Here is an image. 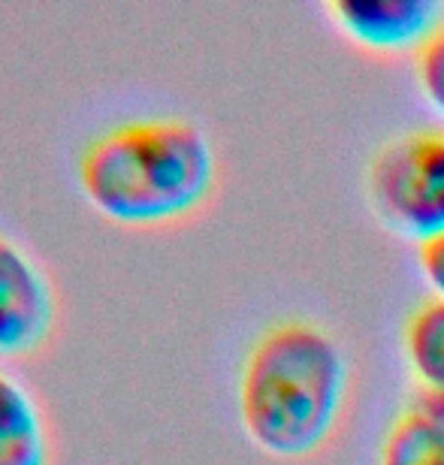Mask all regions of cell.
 I'll return each instance as SVG.
<instances>
[{"mask_svg": "<svg viewBox=\"0 0 444 465\" xmlns=\"http://www.w3.org/2000/svg\"><path fill=\"white\" fill-rule=\"evenodd\" d=\"M58 302L43 266L0 232V357H31L52 339Z\"/></svg>", "mask_w": 444, "mask_h": 465, "instance_id": "cell-5", "label": "cell"}, {"mask_svg": "<svg viewBox=\"0 0 444 465\" xmlns=\"http://www.w3.org/2000/svg\"><path fill=\"white\" fill-rule=\"evenodd\" d=\"M354 366L318 321L281 318L248 345L236 381L239 423L266 457L300 462L327 450L345 423Z\"/></svg>", "mask_w": 444, "mask_h": 465, "instance_id": "cell-1", "label": "cell"}, {"mask_svg": "<svg viewBox=\"0 0 444 465\" xmlns=\"http://www.w3.org/2000/svg\"><path fill=\"white\" fill-rule=\"evenodd\" d=\"M414 79H418L420 94L432 106V113L444 121V27L432 34L423 43V49L414 54Z\"/></svg>", "mask_w": 444, "mask_h": 465, "instance_id": "cell-9", "label": "cell"}, {"mask_svg": "<svg viewBox=\"0 0 444 465\" xmlns=\"http://www.w3.org/2000/svg\"><path fill=\"white\" fill-rule=\"evenodd\" d=\"M76 179L100 218L122 227H170L206 209L218 188V152L191 118H133L82 148Z\"/></svg>", "mask_w": 444, "mask_h": 465, "instance_id": "cell-2", "label": "cell"}, {"mask_svg": "<svg viewBox=\"0 0 444 465\" xmlns=\"http://www.w3.org/2000/svg\"><path fill=\"white\" fill-rule=\"evenodd\" d=\"M323 13L348 43L378 58L418 54L444 27V0H330Z\"/></svg>", "mask_w": 444, "mask_h": 465, "instance_id": "cell-4", "label": "cell"}, {"mask_svg": "<svg viewBox=\"0 0 444 465\" xmlns=\"http://www.w3.org/2000/svg\"><path fill=\"white\" fill-rule=\"evenodd\" d=\"M378 465H444V420L420 399L405 405L387 426Z\"/></svg>", "mask_w": 444, "mask_h": 465, "instance_id": "cell-8", "label": "cell"}, {"mask_svg": "<svg viewBox=\"0 0 444 465\" xmlns=\"http://www.w3.org/2000/svg\"><path fill=\"white\" fill-rule=\"evenodd\" d=\"M402 357L423 399H444V300L427 296L402 323Z\"/></svg>", "mask_w": 444, "mask_h": 465, "instance_id": "cell-7", "label": "cell"}, {"mask_svg": "<svg viewBox=\"0 0 444 465\" xmlns=\"http://www.w3.org/2000/svg\"><path fill=\"white\" fill-rule=\"evenodd\" d=\"M418 399H420V402H423V405H427V408H429V411H432V414H439V417H441V420H444V399H423V396H418Z\"/></svg>", "mask_w": 444, "mask_h": 465, "instance_id": "cell-11", "label": "cell"}, {"mask_svg": "<svg viewBox=\"0 0 444 465\" xmlns=\"http://www.w3.org/2000/svg\"><path fill=\"white\" fill-rule=\"evenodd\" d=\"M375 218L414 245L444 232V127H418L387 139L366 166Z\"/></svg>", "mask_w": 444, "mask_h": 465, "instance_id": "cell-3", "label": "cell"}, {"mask_svg": "<svg viewBox=\"0 0 444 465\" xmlns=\"http://www.w3.org/2000/svg\"><path fill=\"white\" fill-rule=\"evenodd\" d=\"M418 269L432 296L444 300V232L418 245Z\"/></svg>", "mask_w": 444, "mask_h": 465, "instance_id": "cell-10", "label": "cell"}, {"mask_svg": "<svg viewBox=\"0 0 444 465\" xmlns=\"http://www.w3.org/2000/svg\"><path fill=\"white\" fill-rule=\"evenodd\" d=\"M49 426L22 381L0 369V465H49Z\"/></svg>", "mask_w": 444, "mask_h": 465, "instance_id": "cell-6", "label": "cell"}]
</instances>
